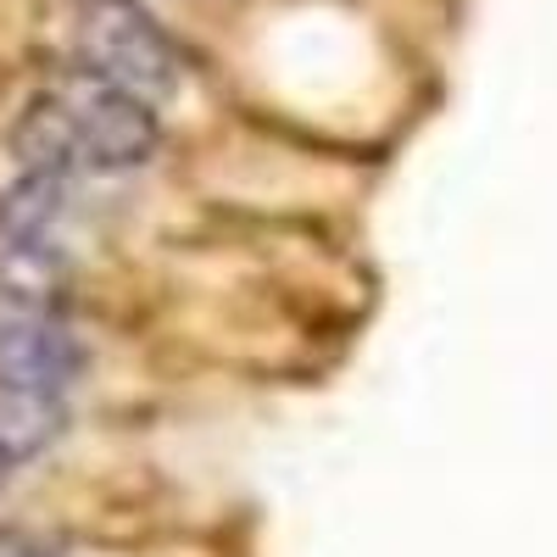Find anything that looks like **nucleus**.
I'll return each mask as SVG.
<instances>
[{"mask_svg":"<svg viewBox=\"0 0 557 557\" xmlns=\"http://www.w3.org/2000/svg\"><path fill=\"white\" fill-rule=\"evenodd\" d=\"M73 73L107 78L139 101H162L184 78V57L168 28L134 0H67Z\"/></svg>","mask_w":557,"mask_h":557,"instance_id":"f03ea898","label":"nucleus"},{"mask_svg":"<svg viewBox=\"0 0 557 557\" xmlns=\"http://www.w3.org/2000/svg\"><path fill=\"white\" fill-rule=\"evenodd\" d=\"M62 430H67L62 396L0 385V451L12 457V469H17V462H28V457H39Z\"/></svg>","mask_w":557,"mask_h":557,"instance_id":"20e7f679","label":"nucleus"},{"mask_svg":"<svg viewBox=\"0 0 557 557\" xmlns=\"http://www.w3.org/2000/svg\"><path fill=\"white\" fill-rule=\"evenodd\" d=\"M7 474H12V457H7V451H0V485H7Z\"/></svg>","mask_w":557,"mask_h":557,"instance_id":"0eeeda50","label":"nucleus"},{"mask_svg":"<svg viewBox=\"0 0 557 557\" xmlns=\"http://www.w3.org/2000/svg\"><path fill=\"white\" fill-rule=\"evenodd\" d=\"M0 557H67V552L39 546V541H0Z\"/></svg>","mask_w":557,"mask_h":557,"instance_id":"423d86ee","label":"nucleus"},{"mask_svg":"<svg viewBox=\"0 0 557 557\" xmlns=\"http://www.w3.org/2000/svg\"><path fill=\"white\" fill-rule=\"evenodd\" d=\"M67 212V190L57 173H23L7 196H0V235L12 246H45L57 218Z\"/></svg>","mask_w":557,"mask_h":557,"instance_id":"39448f33","label":"nucleus"},{"mask_svg":"<svg viewBox=\"0 0 557 557\" xmlns=\"http://www.w3.org/2000/svg\"><path fill=\"white\" fill-rule=\"evenodd\" d=\"M78 374H84V346L57 318L17 312L0 323V385L62 396Z\"/></svg>","mask_w":557,"mask_h":557,"instance_id":"7ed1b4c3","label":"nucleus"},{"mask_svg":"<svg viewBox=\"0 0 557 557\" xmlns=\"http://www.w3.org/2000/svg\"><path fill=\"white\" fill-rule=\"evenodd\" d=\"M162 123L151 101L128 96V89L73 73L57 89H45L23 107L12 123L7 146L28 173H128L157 157Z\"/></svg>","mask_w":557,"mask_h":557,"instance_id":"f257e3e1","label":"nucleus"}]
</instances>
